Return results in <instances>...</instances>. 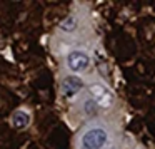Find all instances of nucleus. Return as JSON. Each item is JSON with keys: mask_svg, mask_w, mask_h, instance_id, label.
Wrapping results in <instances>:
<instances>
[{"mask_svg": "<svg viewBox=\"0 0 155 149\" xmlns=\"http://www.w3.org/2000/svg\"><path fill=\"white\" fill-rule=\"evenodd\" d=\"M108 136L102 127H92L87 132H84L80 139L82 149H102L107 142Z\"/></svg>", "mask_w": 155, "mask_h": 149, "instance_id": "f257e3e1", "label": "nucleus"}, {"mask_svg": "<svg viewBox=\"0 0 155 149\" xmlns=\"http://www.w3.org/2000/svg\"><path fill=\"white\" fill-rule=\"evenodd\" d=\"M90 94H92V97H94L92 101L97 102V106H100V107H110L115 101L114 92L102 84H92L90 85Z\"/></svg>", "mask_w": 155, "mask_h": 149, "instance_id": "f03ea898", "label": "nucleus"}, {"mask_svg": "<svg viewBox=\"0 0 155 149\" xmlns=\"http://www.w3.org/2000/svg\"><path fill=\"white\" fill-rule=\"evenodd\" d=\"M88 62H90V57L82 50H74V52H70L68 57H67V65L70 67V71H74V72L84 71L88 65Z\"/></svg>", "mask_w": 155, "mask_h": 149, "instance_id": "7ed1b4c3", "label": "nucleus"}, {"mask_svg": "<svg viewBox=\"0 0 155 149\" xmlns=\"http://www.w3.org/2000/svg\"><path fill=\"white\" fill-rule=\"evenodd\" d=\"M82 87H84V82H82V79L77 77V75H67V77L62 81V92H64L67 97H72V95H75L77 92H80Z\"/></svg>", "mask_w": 155, "mask_h": 149, "instance_id": "20e7f679", "label": "nucleus"}, {"mask_svg": "<svg viewBox=\"0 0 155 149\" xmlns=\"http://www.w3.org/2000/svg\"><path fill=\"white\" fill-rule=\"evenodd\" d=\"M28 122H30V116H28V112L22 111V109L15 111V112H14V116H12V124H14L15 127H18V129L27 127Z\"/></svg>", "mask_w": 155, "mask_h": 149, "instance_id": "39448f33", "label": "nucleus"}, {"mask_svg": "<svg viewBox=\"0 0 155 149\" xmlns=\"http://www.w3.org/2000/svg\"><path fill=\"white\" fill-rule=\"evenodd\" d=\"M75 25H77V20H75L74 17H68V19H65V20L60 24V27L64 29V30H74Z\"/></svg>", "mask_w": 155, "mask_h": 149, "instance_id": "423d86ee", "label": "nucleus"}, {"mask_svg": "<svg viewBox=\"0 0 155 149\" xmlns=\"http://www.w3.org/2000/svg\"><path fill=\"white\" fill-rule=\"evenodd\" d=\"M85 111H87V114H94V112L97 111V102H94L92 99H88V101L85 102Z\"/></svg>", "mask_w": 155, "mask_h": 149, "instance_id": "0eeeda50", "label": "nucleus"}]
</instances>
